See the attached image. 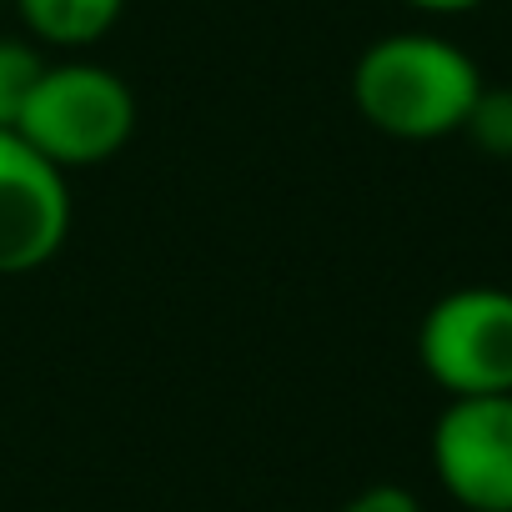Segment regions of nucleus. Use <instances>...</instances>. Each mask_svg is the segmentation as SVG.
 Instances as JSON below:
<instances>
[{
	"label": "nucleus",
	"mask_w": 512,
	"mask_h": 512,
	"mask_svg": "<svg viewBox=\"0 0 512 512\" xmlns=\"http://www.w3.org/2000/svg\"><path fill=\"white\" fill-rule=\"evenodd\" d=\"M477 91H482L477 61L432 31L377 36L352 66L357 116L392 141L457 136Z\"/></svg>",
	"instance_id": "f257e3e1"
},
{
	"label": "nucleus",
	"mask_w": 512,
	"mask_h": 512,
	"mask_svg": "<svg viewBox=\"0 0 512 512\" xmlns=\"http://www.w3.org/2000/svg\"><path fill=\"white\" fill-rule=\"evenodd\" d=\"M16 131L66 176L106 166L136 136V96L101 61H46Z\"/></svg>",
	"instance_id": "f03ea898"
},
{
	"label": "nucleus",
	"mask_w": 512,
	"mask_h": 512,
	"mask_svg": "<svg viewBox=\"0 0 512 512\" xmlns=\"http://www.w3.org/2000/svg\"><path fill=\"white\" fill-rule=\"evenodd\" d=\"M417 362L447 397L512 392V292L457 287L417 322Z\"/></svg>",
	"instance_id": "7ed1b4c3"
},
{
	"label": "nucleus",
	"mask_w": 512,
	"mask_h": 512,
	"mask_svg": "<svg viewBox=\"0 0 512 512\" xmlns=\"http://www.w3.org/2000/svg\"><path fill=\"white\" fill-rule=\"evenodd\" d=\"M71 176L21 131H0V277H26L56 262L71 241Z\"/></svg>",
	"instance_id": "20e7f679"
},
{
	"label": "nucleus",
	"mask_w": 512,
	"mask_h": 512,
	"mask_svg": "<svg viewBox=\"0 0 512 512\" xmlns=\"http://www.w3.org/2000/svg\"><path fill=\"white\" fill-rule=\"evenodd\" d=\"M432 472L467 512H512V392L452 397L432 422Z\"/></svg>",
	"instance_id": "39448f33"
},
{
	"label": "nucleus",
	"mask_w": 512,
	"mask_h": 512,
	"mask_svg": "<svg viewBox=\"0 0 512 512\" xmlns=\"http://www.w3.org/2000/svg\"><path fill=\"white\" fill-rule=\"evenodd\" d=\"M126 0H16V16L31 31V41L86 51L116 31Z\"/></svg>",
	"instance_id": "423d86ee"
},
{
	"label": "nucleus",
	"mask_w": 512,
	"mask_h": 512,
	"mask_svg": "<svg viewBox=\"0 0 512 512\" xmlns=\"http://www.w3.org/2000/svg\"><path fill=\"white\" fill-rule=\"evenodd\" d=\"M46 71V56L21 41V36H0V131H16L36 81Z\"/></svg>",
	"instance_id": "0eeeda50"
},
{
	"label": "nucleus",
	"mask_w": 512,
	"mask_h": 512,
	"mask_svg": "<svg viewBox=\"0 0 512 512\" xmlns=\"http://www.w3.org/2000/svg\"><path fill=\"white\" fill-rule=\"evenodd\" d=\"M462 136L492 156V161H512V86H482L467 121H462Z\"/></svg>",
	"instance_id": "6e6552de"
},
{
	"label": "nucleus",
	"mask_w": 512,
	"mask_h": 512,
	"mask_svg": "<svg viewBox=\"0 0 512 512\" xmlns=\"http://www.w3.org/2000/svg\"><path fill=\"white\" fill-rule=\"evenodd\" d=\"M342 512H422V502L407 487H397V482H372L357 497H347Z\"/></svg>",
	"instance_id": "1a4fd4ad"
},
{
	"label": "nucleus",
	"mask_w": 512,
	"mask_h": 512,
	"mask_svg": "<svg viewBox=\"0 0 512 512\" xmlns=\"http://www.w3.org/2000/svg\"><path fill=\"white\" fill-rule=\"evenodd\" d=\"M412 11H427V16H467L477 6H487V0H407Z\"/></svg>",
	"instance_id": "9d476101"
}]
</instances>
